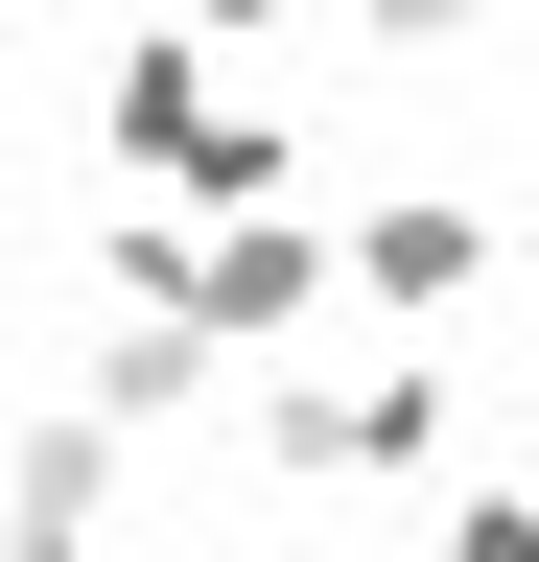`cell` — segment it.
<instances>
[{
    "label": "cell",
    "mask_w": 539,
    "mask_h": 562,
    "mask_svg": "<svg viewBox=\"0 0 539 562\" xmlns=\"http://www.w3.org/2000/svg\"><path fill=\"white\" fill-rule=\"evenodd\" d=\"M352 281H375V305H446V281H469V211H375Z\"/></svg>",
    "instance_id": "obj_1"
}]
</instances>
